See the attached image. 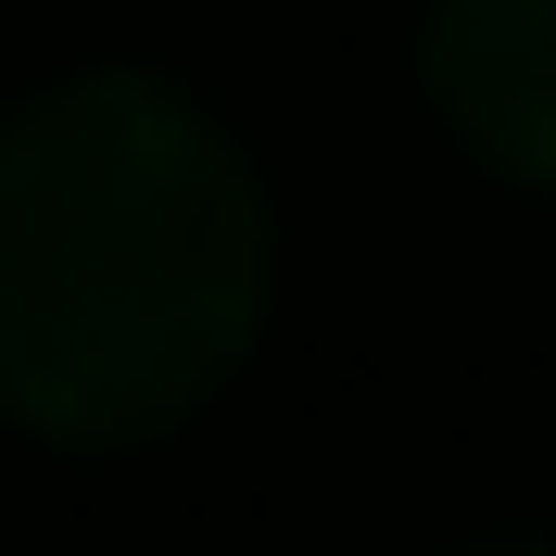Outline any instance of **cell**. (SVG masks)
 <instances>
[{
  "instance_id": "3957f363",
  "label": "cell",
  "mask_w": 556,
  "mask_h": 556,
  "mask_svg": "<svg viewBox=\"0 0 556 556\" xmlns=\"http://www.w3.org/2000/svg\"><path fill=\"white\" fill-rule=\"evenodd\" d=\"M506 556H556V544H506Z\"/></svg>"
},
{
  "instance_id": "6da1fadb",
  "label": "cell",
  "mask_w": 556,
  "mask_h": 556,
  "mask_svg": "<svg viewBox=\"0 0 556 556\" xmlns=\"http://www.w3.org/2000/svg\"><path fill=\"white\" fill-rule=\"evenodd\" d=\"M266 177L152 76H64L0 127V405L51 443L203 417L266 329Z\"/></svg>"
},
{
  "instance_id": "7a4b0ae2",
  "label": "cell",
  "mask_w": 556,
  "mask_h": 556,
  "mask_svg": "<svg viewBox=\"0 0 556 556\" xmlns=\"http://www.w3.org/2000/svg\"><path fill=\"white\" fill-rule=\"evenodd\" d=\"M417 64L481 165L556 190V0H430Z\"/></svg>"
}]
</instances>
